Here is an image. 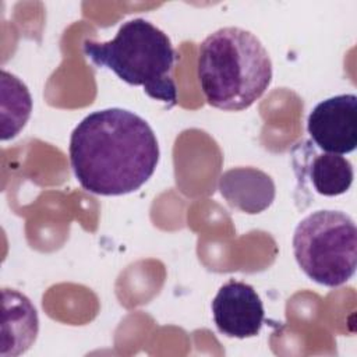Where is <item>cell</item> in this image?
Segmentation results:
<instances>
[{
	"label": "cell",
	"mask_w": 357,
	"mask_h": 357,
	"mask_svg": "<svg viewBox=\"0 0 357 357\" xmlns=\"http://www.w3.org/2000/svg\"><path fill=\"white\" fill-rule=\"evenodd\" d=\"M71 169L91 194L114 197L141 188L159 163L158 138L141 116L121 107L89 113L73 130Z\"/></svg>",
	"instance_id": "1"
},
{
	"label": "cell",
	"mask_w": 357,
	"mask_h": 357,
	"mask_svg": "<svg viewBox=\"0 0 357 357\" xmlns=\"http://www.w3.org/2000/svg\"><path fill=\"white\" fill-rule=\"evenodd\" d=\"M197 75L208 105L241 112L266 92L273 68L268 50L252 32L223 26L199 43Z\"/></svg>",
	"instance_id": "2"
},
{
	"label": "cell",
	"mask_w": 357,
	"mask_h": 357,
	"mask_svg": "<svg viewBox=\"0 0 357 357\" xmlns=\"http://www.w3.org/2000/svg\"><path fill=\"white\" fill-rule=\"evenodd\" d=\"M84 54L98 67L113 71L121 81L142 86L167 109L177 102L173 68L177 53L170 38L145 18L123 22L112 40L84 42Z\"/></svg>",
	"instance_id": "3"
},
{
	"label": "cell",
	"mask_w": 357,
	"mask_h": 357,
	"mask_svg": "<svg viewBox=\"0 0 357 357\" xmlns=\"http://www.w3.org/2000/svg\"><path fill=\"white\" fill-rule=\"evenodd\" d=\"M291 245L301 271L318 284L337 287L356 273L357 227L342 211L321 209L307 215L296 226Z\"/></svg>",
	"instance_id": "4"
},
{
	"label": "cell",
	"mask_w": 357,
	"mask_h": 357,
	"mask_svg": "<svg viewBox=\"0 0 357 357\" xmlns=\"http://www.w3.org/2000/svg\"><path fill=\"white\" fill-rule=\"evenodd\" d=\"M307 131L324 152H353L357 146V96L342 93L315 105L307 117Z\"/></svg>",
	"instance_id": "5"
},
{
	"label": "cell",
	"mask_w": 357,
	"mask_h": 357,
	"mask_svg": "<svg viewBox=\"0 0 357 357\" xmlns=\"http://www.w3.org/2000/svg\"><path fill=\"white\" fill-rule=\"evenodd\" d=\"M211 308L218 331L227 337H254L265 321L261 297L251 284L241 280L230 279L223 283Z\"/></svg>",
	"instance_id": "6"
},
{
	"label": "cell",
	"mask_w": 357,
	"mask_h": 357,
	"mask_svg": "<svg viewBox=\"0 0 357 357\" xmlns=\"http://www.w3.org/2000/svg\"><path fill=\"white\" fill-rule=\"evenodd\" d=\"M39 317L32 301L15 289L1 290L0 357L24 354L35 343Z\"/></svg>",
	"instance_id": "7"
},
{
	"label": "cell",
	"mask_w": 357,
	"mask_h": 357,
	"mask_svg": "<svg viewBox=\"0 0 357 357\" xmlns=\"http://www.w3.org/2000/svg\"><path fill=\"white\" fill-rule=\"evenodd\" d=\"M218 188L226 202L244 213L255 215L268 209L276 195L273 178L251 166L233 167L222 173Z\"/></svg>",
	"instance_id": "8"
},
{
	"label": "cell",
	"mask_w": 357,
	"mask_h": 357,
	"mask_svg": "<svg viewBox=\"0 0 357 357\" xmlns=\"http://www.w3.org/2000/svg\"><path fill=\"white\" fill-rule=\"evenodd\" d=\"M1 141L18 135L32 112V96L14 74L1 70Z\"/></svg>",
	"instance_id": "9"
},
{
	"label": "cell",
	"mask_w": 357,
	"mask_h": 357,
	"mask_svg": "<svg viewBox=\"0 0 357 357\" xmlns=\"http://www.w3.org/2000/svg\"><path fill=\"white\" fill-rule=\"evenodd\" d=\"M307 174L318 194L336 197L350 188L354 178V169L351 162L344 156L324 152L314 155Z\"/></svg>",
	"instance_id": "10"
}]
</instances>
